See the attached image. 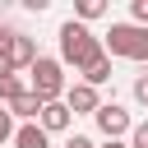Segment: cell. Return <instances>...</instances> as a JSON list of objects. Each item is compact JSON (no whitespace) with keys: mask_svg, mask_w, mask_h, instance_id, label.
I'll return each instance as SVG.
<instances>
[{"mask_svg":"<svg viewBox=\"0 0 148 148\" xmlns=\"http://www.w3.org/2000/svg\"><path fill=\"white\" fill-rule=\"evenodd\" d=\"M97 56H106L102 51V37H92V28H83V23H60V65H74V69H88Z\"/></svg>","mask_w":148,"mask_h":148,"instance_id":"6da1fadb","label":"cell"},{"mask_svg":"<svg viewBox=\"0 0 148 148\" xmlns=\"http://www.w3.org/2000/svg\"><path fill=\"white\" fill-rule=\"evenodd\" d=\"M106 56H125V60H148V28L139 23H111V32L102 37Z\"/></svg>","mask_w":148,"mask_h":148,"instance_id":"7a4b0ae2","label":"cell"},{"mask_svg":"<svg viewBox=\"0 0 148 148\" xmlns=\"http://www.w3.org/2000/svg\"><path fill=\"white\" fill-rule=\"evenodd\" d=\"M65 65L56 60V56H37L32 60V92L42 97V102H60L65 97Z\"/></svg>","mask_w":148,"mask_h":148,"instance_id":"3957f363","label":"cell"},{"mask_svg":"<svg viewBox=\"0 0 148 148\" xmlns=\"http://www.w3.org/2000/svg\"><path fill=\"white\" fill-rule=\"evenodd\" d=\"M5 60H9V69H32L37 42H32L28 32H9V37H5Z\"/></svg>","mask_w":148,"mask_h":148,"instance_id":"277c9868","label":"cell"},{"mask_svg":"<svg viewBox=\"0 0 148 148\" xmlns=\"http://www.w3.org/2000/svg\"><path fill=\"white\" fill-rule=\"evenodd\" d=\"M92 120H97V130H102L106 139H120V134H130V130H134V125H130V111H125V106H116V102H102Z\"/></svg>","mask_w":148,"mask_h":148,"instance_id":"5b68a950","label":"cell"},{"mask_svg":"<svg viewBox=\"0 0 148 148\" xmlns=\"http://www.w3.org/2000/svg\"><path fill=\"white\" fill-rule=\"evenodd\" d=\"M65 106H69V116H97V88H88V83H69L65 88V97H60Z\"/></svg>","mask_w":148,"mask_h":148,"instance_id":"8992f818","label":"cell"},{"mask_svg":"<svg viewBox=\"0 0 148 148\" xmlns=\"http://www.w3.org/2000/svg\"><path fill=\"white\" fill-rule=\"evenodd\" d=\"M69 120H74V116H69V106H65V102H42L37 130H42V134H65V130H69Z\"/></svg>","mask_w":148,"mask_h":148,"instance_id":"52a82bcc","label":"cell"},{"mask_svg":"<svg viewBox=\"0 0 148 148\" xmlns=\"http://www.w3.org/2000/svg\"><path fill=\"white\" fill-rule=\"evenodd\" d=\"M5 111H9V116H18L23 125H37V116H42V97H37V92L28 88V92H18V97H14V102H9Z\"/></svg>","mask_w":148,"mask_h":148,"instance_id":"ba28073f","label":"cell"},{"mask_svg":"<svg viewBox=\"0 0 148 148\" xmlns=\"http://www.w3.org/2000/svg\"><path fill=\"white\" fill-rule=\"evenodd\" d=\"M9 143H14V148H51V134H42L37 125H18Z\"/></svg>","mask_w":148,"mask_h":148,"instance_id":"9c48e42d","label":"cell"},{"mask_svg":"<svg viewBox=\"0 0 148 148\" xmlns=\"http://www.w3.org/2000/svg\"><path fill=\"white\" fill-rule=\"evenodd\" d=\"M106 79H111V56H97V60L83 69V83H88V88H102Z\"/></svg>","mask_w":148,"mask_h":148,"instance_id":"30bf717a","label":"cell"},{"mask_svg":"<svg viewBox=\"0 0 148 148\" xmlns=\"http://www.w3.org/2000/svg\"><path fill=\"white\" fill-rule=\"evenodd\" d=\"M102 14H106L102 0H79V5H74V23H83V28H88L92 18H102Z\"/></svg>","mask_w":148,"mask_h":148,"instance_id":"8fae6325","label":"cell"},{"mask_svg":"<svg viewBox=\"0 0 148 148\" xmlns=\"http://www.w3.org/2000/svg\"><path fill=\"white\" fill-rule=\"evenodd\" d=\"M18 92H28V88H23V79H18V74H5V79H0V106H9Z\"/></svg>","mask_w":148,"mask_h":148,"instance_id":"7c38bea8","label":"cell"},{"mask_svg":"<svg viewBox=\"0 0 148 148\" xmlns=\"http://www.w3.org/2000/svg\"><path fill=\"white\" fill-rule=\"evenodd\" d=\"M130 148H148V120L130 130Z\"/></svg>","mask_w":148,"mask_h":148,"instance_id":"4fadbf2b","label":"cell"},{"mask_svg":"<svg viewBox=\"0 0 148 148\" xmlns=\"http://www.w3.org/2000/svg\"><path fill=\"white\" fill-rule=\"evenodd\" d=\"M9 139H14V116L0 106V143H9Z\"/></svg>","mask_w":148,"mask_h":148,"instance_id":"5bb4252c","label":"cell"},{"mask_svg":"<svg viewBox=\"0 0 148 148\" xmlns=\"http://www.w3.org/2000/svg\"><path fill=\"white\" fill-rule=\"evenodd\" d=\"M130 14H134V23H139V28H148V0H134V5H130Z\"/></svg>","mask_w":148,"mask_h":148,"instance_id":"9a60e30c","label":"cell"},{"mask_svg":"<svg viewBox=\"0 0 148 148\" xmlns=\"http://www.w3.org/2000/svg\"><path fill=\"white\" fill-rule=\"evenodd\" d=\"M134 102H139V106H148V74H139V79H134Z\"/></svg>","mask_w":148,"mask_h":148,"instance_id":"2e32d148","label":"cell"},{"mask_svg":"<svg viewBox=\"0 0 148 148\" xmlns=\"http://www.w3.org/2000/svg\"><path fill=\"white\" fill-rule=\"evenodd\" d=\"M65 148H97V143H92L88 134H69V139H65Z\"/></svg>","mask_w":148,"mask_h":148,"instance_id":"e0dca14e","label":"cell"},{"mask_svg":"<svg viewBox=\"0 0 148 148\" xmlns=\"http://www.w3.org/2000/svg\"><path fill=\"white\" fill-rule=\"evenodd\" d=\"M102 148H130V143H125V139H106Z\"/></svg>","mask_w":148,"mask_h":148,"instance_id":"ac0fdd59","label":"cell"},{"mask_svg":"<svg viewBox=\"0 0 148 148\" xmlns=\"http://www.w3.org/2000/svg\"><path fill=\"white\" fill-rule=\"evenodd\" d=\"M0 32H5V23H0Z\"/></svg>","mask_w":148,"mask_h":148,"instance_id":"d6986e66","label":"cell"}]
</instances>
